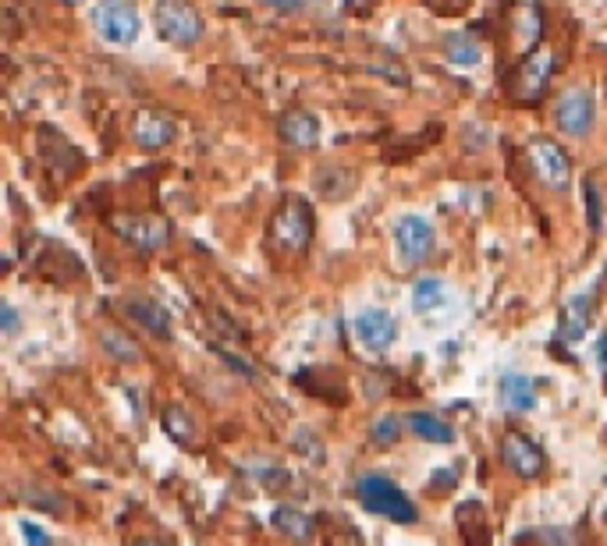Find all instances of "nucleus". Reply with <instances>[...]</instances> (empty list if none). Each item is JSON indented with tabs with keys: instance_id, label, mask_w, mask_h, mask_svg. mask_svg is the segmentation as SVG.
I'll use <instances>...</instances> for the list:
<instances>
[{
	"instance_id": "1",
	"label": "nucleus",
	"mask_w": 607,
	"mask_h": 546,
	"mask_svg": "<svg viewBox=\"0 0 607 546\" xmlns=\"http://www.w3.org/2000/svg\"><path fill=\"white\" fill-rule=\"evenodd\" d=\"M355 497H359V504H363L370 515L391 518V522H398V525H412V522L419 518L415 504L405 497L388 475H380V472H366V475L359 479V486H355Z\"/></svg>"
},
{
	"instance_id": "2",
	"label": "nucleus",
	"mask_w": 607,
	"mask_h": 546,
	"mask_svg": "<svg viewBox=\"0 0 607 546\" xmlns=\"http://www.w3.org/2000/svg\"><path fill=\"white\" fill-rule=\"evenodd\" d=\"M153 21H157V32L175 47H192L202 36L200 11L189 7L185 0H160L153 11Z\"/></svg>"
},
{
	"instance_id": "3",
	"label": "nucleus",
	"mask_w": 607,
	"mask_h": 546,
	"mask_svg": "<svg viewBox=\"0 0 607 546\" xmlns=\"http://www.w3.org/2000/svg\"><path fill=\"white\" fill-rule=\"evenodd\" d=\"M93 25L110 47L135 43L139 29H142V21H139V14H135V7L128 0H100L93 7Z\"/></svg>"
},
{
	"instance_id": "4",
	"label": "nucleus",
	"mask_w": 607,
	"mask_h": 546,
	"mask_svg": "<svg viewBox=\"0 0 607 546\" xmlns=\"http://www.w3.org/2000/svg\"><path fill=\"white\" fill-rule=\"evenodd\" d=\"M433 245H437V231L423 213H405L395 220V249L405 267L423 263L433 252Z\"/></svg>"
},
{
	"instance_id": "5",
	"label": "nucleus",
	"mask_w": 607,
	"mask_h": 546,
	"mask_svg": "<svg viewBox=\"0 0 607 546\" xmlns=\"http://www.w3.org/2000/svg\"><path fill=\"white\" fill-rule=\"evenodd\" d=\"M110 227L128 245H135L142 252H160L171 242V227L160 217H150V213H117V217H110Z\"/></svg>"
},
{
	"instance_id": "6",
	"label": "nucleus",
	"mask_w": 607,
	"mask_h": 546,
	"mask_svg": "<svg viewBox=\"0 0 607 546\" xmlns=\"http://www.w3.org/2000/svg\"><path fill=\"white\" fill-rule=\"evenodd\" d=\"M529 160H533L536 178L547 184V188L569 192V184H572V160H569V153H565L558 142H551V139H533V142H529Z\"/></svg>"
},
{
	"instance_id": "7",
	"label": "nucleus",
	"mask_w": 607,
	"mask_h": 546,
	"mask_svg": "<svg viewBox=\"0 0 607 546\" xmlns=\"http://www.w3.org/2000/svg\"><path fill=\"white\" fill-rule=\"evenodd\" d=\"M594 117H597V107H594V96L586 90L561 92L558 103H554V121L572 139H586L594 132Z\"/></svg>"
},
{
	"instance_id": "8",
	"label": "nucleus",
	"mask_w": 607,
	"mask_h": 546,
	"mask_svg": "<svg viewBox=\"0 0 607 546\" xmlns=\"http://www.w3.org/2000/svg\"><path fill=\"white\" fill-rule=\"evenodd\" d=\"M309 238H312V213H309V206L299 202V199L285 202L278 209V217H274V242L281 249H288V252H303L305 245H309Z\"/></svg>"
},
{
	"instance_id": "9",
	"label": "nucleus",
	"mask_w": 607,
	"mask_h": 546,
	"mask_svg": "<svg viewBox=\"0 0 607 546\" xmlns=\"http://www.w3.org/2000/svg\"><path fill=\"white\" fill-rule=\"evenodd\" d=\"M352 330L359 337L363 348L370 352H388L395 341H398V320L388 312V309H366L352 320Z\"/></svg>"
},
{
	"instance_id": "10",
	"label": "nucleus",
	"mask_w": 607,
	"mask_h": 546,
	"mask_svg": "<svg viewBox=\"0 0 607 546\" xmlns=\"http://www.w3.org/2000/svg\"><path fill=\"white\" fill-rule=\"evenodd\" d=\"M501 457L522 482H533V479H540L547 472V455L522 433H508L501 440Z\"/></svg>"
},
{
	"instance_id": "11",
	"label": "nucleus",
	"mask_w": 607,
	"mask_h": 546,
	"mask_svg": "<svg viewBox=\"0 0 607 546\" xmlns=\"http://www.w3.org/2000/svg\"><path fill=\"white\" fill-rule=\"evenodd\" d=\"M594 323V291H579L572 294L565 305H561V316H558V341L565 345H576L586 337Z\"/></svg>"
},
{
	"instance_id": "12",
	"label": "nucleus",
	"mask_w": 607,
	"mask_h": 546,
	"mask_svg": "<svg viewBox=\"0 0 607 546\" xmlns=\"http://www.w3.org/2000/svg\"><path fill=\"white\" fill-rule=\"evenodd\" d=\"M498 401H501V408H505L508 415L533 412L536 408V383H533V376L508 369L505 376H501V383H498Z\"/></svg>"
},
{
	"instance_id": "13",
	"label": "nucleus",
	"mask_w": 607,
	"mask_h": 546,
	"mask_svg": "<svg viewBox=\"0 0 607 546\" xmlns=\"http://www.w3.org/2000/svg\"><path fill=\"white\" fill-rule=\"evenodd\" d=\"M124 312H128L146 334H153V337H160V341H167L171 330H175L171 309H164V305L153 302V298H128V302H124Z\"/></svg>"
},
{
	"instance_id": "14",
	"label": "nucleus",
	"mask_w": 607,
	"mask_h": 546,
	"mask_svg": "<svg viewBox=\"0 0 607 546\" xmlns=\"http://www.w3.org/2000/svg\"><path fill=\"white\" fill-rule=\"evenodd\" d=\"M175 135H178V124L160 110H142L135 117V142L142 149H160V146L175 142Z\"/></svg>"
},
{
	"instance_id": "15",
	"label": "nucleus",
	"mask_w": 607,
	"mask_h": 546,
	"mask_svg": "<svg viewBox=\"0 0 607 546\" xmlns=\"http://www.w3.org/2000/svg\"><path fill=\"white\" fill-rule=\"evenodd\" d=\"M359 184V175L352 167H338V164H320L312 171V192L323 199H348Z\"/></svg>"
},
{
	"instance_id": "16",
	"label": "nucleus",
	"mask_w": 607,
	"mask_h": 546,
	"mask_svg": "<svg viewBox=\"0 0 607 546\" xmlns=\"http://www.w3.org/2000/svg\"><path fill=\"white\" fill-rule=\"evenodd\" d=\"M270 525L281 533V536H288L292 543H312V536H316V522L305 515L303 508H292V504H281V508H274V515H270Z\"/></svg>"
},
{
	"instance_id": "17",
	"label": "nucleus",
	"mask_w": 607,
	"mask_h": 546,
	"mask_svg": "<svg viewBox=\"0 0 607 546\" xmlns=\"http://www.w3.org/2000/svg\"><path fill=\"white\" fill-rule=\"evenodd\" d=\"M281 139L292 146V149H312L320 142V117L309 114V110H292L285 121H281Z\"/></svg>"
},
{
	"instance_id": "18",
	"label": "nucleus",
	"mask_w": 607,
	"mask_h": 546,
	"mask_svg": "<svg viewBox=\"0 0 607 546\" xmlns=\"http://www.w3.org/2000/svg\"><path fill=\"white\" fill-rule=\"evenodd\" d=\"M551 68H554V54L551 50H533L529 57H526V64H522V72H518V92L522 96H540L543 86H547V79H551Z\"/></svg>"
},
{
	"instance_id": "19",
	"label": "nucleus",
	"mask_w": 607,
	"mask_h": 546,
	"mask_svg": "<svg viewBox=\"0 0 607 546\" xmlns=\"http://www.w3.org/2000/svg\"><path fill=\"white\" fill-rule=\"evenodd\" d=\"M164 433H167L175 444H182V448H192V444L200 440V422H196V415H192L189 408H182V405H171V408L164 412Z\"/></svg>"
},
{
	"instance_id": "20",
	"label": "nucleus",
	"mask_w": 607,
	"mask_h": 546,
	"mask_svg": "<svg viewBox=\"0 0 607 546\" xmlns=\"http://www.w3.org/2000/svg\"><path fill=\"white\" fill-rule=\"evenodd\" d=\"M458 533H462L466 546H491V525H487L483 508L476 500L458 508Z\"/></svg>"
},
{
	"instance_id": "21",
	"label": "nucleus",
	"mask_w": 607,
	"mask_h": 546,
	"mask_svg": "<svg viewBox=\"0 0 607 546\" xmlns=\"http://www.w3.org/2000/svg\"><path fill=\"white\" fill-rule=\"evenodd\" d=\"M405 422H408V430H412L419 440H426V444H451V440H455L451 426H448L440 415H433V412H412Z\"/></svg>"
},
{
	"instance_id": "22",
	"label": "nucleus",
	"mask_w": 607,
	"mask_h": 546,
	"mask_svg": "<svg viewBox=\"0 0 607 546\" xmlns=\"http://www.w3.org/2000/svg\"><path fill=\"white\" fill-rule=\"evenodd\" d=\"M448 298V287L440 277H419L415 287H412V309L415 312H430V309H440Z\"/></svg>"
},
{
	"instance_id": "23",
	"label": "nucleus",
	"mask_w": 607,
	"mask_h": 546,
	"mask_svg": "<svg viewBox=\"0 0 607 546\" xmlns=\"http://www.w3.org/2000/svg\"><path fill=\"white\" fill-rule=\"evenodd\" d=\"M518 543H533V546H583V540L572 533V529H561V525H547V529H526L518 533Z\"/></svg>"
},
{
	"instance_id": "24",
	"label": "nucleus",
	"mask_w": 607,
	"mask_h": 546,
	"mask_svg": "<svg viewBox=\"0 0 607 546\" xmlns=\"http://www.w3.org/2000/svg\"><path fill=\"white\" fill-rule=\"evenodd\" d=\"M448 61L458 64V68H476V64H480V47H476V39L455 36V39L448 43Z\"/></svg>"
},
{
	"instance_id": "25",
	"label": "nucleus",
	"mask_w": 607,
	"mask_h": 546,
	"mask_svg": "<svg viewBox=\"0 0 607 546\" xmlns=\"http://www.w3.org/2000/svg\"><path fill=\"white\" fill-rule=\"evenodd\" d=\"M583 192H586V224H590V231H604V199H601V188L594 178H586L583 182Z\"/></svg>"
},
{
	"instance_id": "26",
	"label": "nucleus",
	"mask_w": 607,
	"mask_h": 546,
	"mask_svg": "<svg viewBox=\"0 0 607 546\" xmlns=\"http://www.w3.org/2000/svg\"><path fill=\"white\" fill-rule=\"evenodd\" d=\"M398 437H402V419H398V415H380V419L370 426V440L380 444V448L398 444Z\"/></svg>"
},
{
	"instance_id": "27",
	"label": "nucleus",
	"mask_w": 607,
	"mask_h": 546,
	"mask_svg": "<svg viewBox=\"0 0 607 546\" xmlns=\"http://www.w3.org/2000/svg\"><path fill=\"white\" fill-rule=\"evenodd\" d=\"M100 341H103V348H107L117 363H135V359H139V348H135L124 334H117V330H103Z\"/></svg>"
},
{
	"instance_id": "28",
	"label": "nucleus",
	"mask_w": 607,
	"mask_h": 546,
	"mask_svg": "<svg viewBox=\"0 0 607 546\" xmlns=\"http://www.w3.org/2000/svg\"><path fill=\"white\" fill-rule=\"evenodd\" d=\"M21 540H25V546H54L47 529H39L36 522H21Z\"/></svg>"
},
{
	"instance_id": "29",
	"label": "nucleus",
	"mask_w": 607,
	"mask_h": 546,
	"mask_svg": "<svg viewBox=\"0 0 607 546\" xmlns=\"http://www.w3.org/2000/svg\"><path fill=\"white\" fill-rule=\"evenodd\" d=\"M0 330H4V337H14V334H18V309H14L11 302L0 305Z\"/></svg>"
},
{
	"instance_id": "30",
	"label": "nucleus",
	"mask_w": 607,
	"mask_h": 546,
	"mask_svg": "<svg viewBox=\"0 0 607 546\" xmlns=\"http://www.w3.org/2000/svg\"><path fill=\"white\" fill-rule=\"evenodd\" d=\"M217 352H220V359H224V363L231 365V369H235V372H242V376H245V380H256V369H252V365L245 363V359H242V355H235V352H227V348H217Z\"/></svg>"
},
{
	"instance_id": "31",
	"label": "nucleus",
	"mask_w": 607,
	"mask_h": 546,
	"mask_svg": "<svg viewBox=\"0 0 607 546\" xmlns=\"http://www.w3.org/2000/svg\"><path fill=\"white\" fill-rule=\"evenodd\" d=\"M455 482H458V472H455V468H437L430 490H433V493H444V490H451Z\"/></svg>"
},
{
	"instance_id": "32",
	"label": "nucleus",
	"mask_w": 607,
	"mask_h": 546,
	"mask_svg": "<svg viewBox=\"0 0 607 546\" xmlns=\"http://www.w3.org/2000/svg\"><path fill=\"white\" fill-rule=\"evenodd\" d=\"M263 4H267V7H274V11H288V14H292V11H303L305 7V0H263Z\"/></svg>"
},
{
	"instance_id": "33",
	"label": "nucleus",
	"mask_w": 607,
	"mask_h": 546,
	"mask_svg": "<svg viewBox=\"0 0 607 546\" xmlns=\"http://www.w3.org/2000/svg\"><path fill=\"white\" fill-rule=\"evenodd\" d=\"M597 363H601V369L607 372V334L597 337Z\"/></svg>"
},
{
	"instance_id": "34",
	"label": "nucleus",
	"mask_w": 607,
	"mask_h": 546,
	"mask_svg": "<svg viewBox=\"0 0 607 546\" xmlns=\"http://www.w3.org/2000/svg\"><path fill=\"white\" fill-rule=\"evenodd\" d=\"M132 546H160L157 540H142V543H132Z\"/></svg>"
}]
</instances>
